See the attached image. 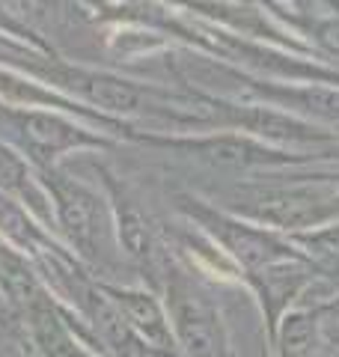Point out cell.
<instances>
[{
	"instance_id": "1",
	"label": "cell",
	"mask_w": 339,
	"mask_h": 357,
	"mask_svg": "<svg viewBox=\"0 0 339 357\" xmlns=\"http://www.w3.org/2000/svg\"><path fill=\"white\" fill-rule=\"evenodd\" d=\"M235 208L250 215L259 223L280 229H307L339 215L336 197L315 188H250L241 191Z\"/></svg>"
},
{
	"instance_id": "2",
	"label": "cell",
	"mask_w": 339,
	"mask_h": 357,
	"mask_svg": "<svg viewBox=\"0 0 339 357\" xmlns=\"http://www.w3.org/2000/svg\"><path fill=\"white\" fill-rule=\"evenodd\" d=\"M167 295L176 337L188 357H229L220 316L206 301V295L197 292L182 277H173L167 283Z\"/></svg>"
},
{
	"instance_id": "3",
	"label": "cell",
	"mask_w": 339,
	"mask_h": 357,
	"mask_svg": "<svg viewBox=\"0 0 339 357\" xmlns=\"http://www.w3.org/2000/svg\"><path fill=\"white\" fill-rule=\"evenodd\" d=\"M209 227H211L214 236L223 241V248L244 265V271L253 274V277H259L265 268L277 265V262L295 259V253H292L286 244H280L274 236H268L262 229L244 227V223H232V220H223V218H209Z\"/></svg>"
},
{
	"instance_id": "4",
	"label": "cell",
	"mask_w": 339,
	"mask_h": 357,
	"mask_svg": "<svg viewBox=\"0 0 339 357\" xmlns=\"http://www.w3.org/2000/svg\"><path fill=\"white\" fill-rule=\"evenodd\" d=\"M190 149L199 152L206 161L220 167H271V164H286L292 155H280L277 149H268L241 134H220V137H206L190 143Z\"/></svg>"
},
{
	"instance_id": "5",
	"label": "cell",
	"mask_w": 339,
	"mask_h": 357,
	"mask_svg": "<svg viewBox=\"0 0 339 357\" xmlns=\"http://www.w3.org/2000/svg\"><path fill=\"white\" fill-rule=\"evenodd\" d=\"M56 191V203H60V218L63 227L69 232V238L77 244L81 250H93L96 248V236H98V203L86 188L75 185V182H54Z\"/></svg>"
},
{
	"instance_id": "6",
	"label": "cell",
	"mask_w": 339,
	"mask_h": 357,
	"mask_svg": "<svg viewBox=\"0 0 339 357\" xmlns=\"http://www.w3.org/2000/svg\"><path fill=\"white\" fill-rule=\"evenodd\" d=\"M235 122L244 126L247 131L259 134L271 143H322V140H331V134H324L319 128L307 126L289 114H280V110H271V107H241L235 114Z\"/></svg>"
},
{
	"instance_id": "7",
	"label": "cell",
	"mask_w": 339,
	"mask_h": 357,
	"mask_svg": "<svg viewBox=\"0 0 339 357\" xmlns=\"http://www.w3.org/2000/svg\"><path fill=\"white\" fill-rule=\"evenodd\" d=\"M119 312L126 316L128 328L143 337L155 349H173V333H170V321L164 316V310L158 307V301L152 295L143 292H113Z\"/></svg>"
},
{
	"instance_id": "8",
	"label": "cell",
	"mask_w": 339,
	"mask_h": 357,
	"mask_svg": "<svg viewBox=\"0 0 339 357\" xmlns=\"http://www.w3.org/2000/svg\"><path fill=\"white\" fill-rule=\"evenodd\" d=\"M27 319H30V331L36 337L39 349L45 357H77L75 340L69 337V331L56 316V310L42 298H36L33 304H27Z\"/></svg>"
},
{
	"instance_id": "9",
	"label": "cell",
	"mask_w": 339,
	"mask_h": 357,
	"mask_svg": "<svg viewBox=\"0 0 339 357\" xmlns=\"http://www.w3.org/2000/svg\"><path fill=\"white\" fill-rule=\"evenodd\" d=\"M72 86L81 89L89 102L116 110V114H131V110L140 107V89L110 75H75Z\"/></svg>"
},
{
	"instance_id": "10",
	"label": "cell",
	"mask_w": 339,
	"mask_h": 357,
	"mask_svg": "<svg viewBox=\"0 0 339 357\" xmlns=\"http://www.w3.org/2000/svg\"><path fill=\"white\" fill-rule=\"evenodd\" d=\"M21 131H24V140L33 149L48 155L69 149L84 140V134H77V128H72L69 122L54 114H24L21 116Z\"/></svg>"
},
{
	"instance_id": "11",
	"label": "cell",
	"mask_w": 339,
	"mask_h": 357,
	"mask_svg": "<svg viewBox=\"0 0 339 357\" xmlns=\"http://www.w3.org/2000/svg\"><path fill=\"white\" fill-rule=\"evenodd\" d=\"M262 93L268 98H280L289 107H301L307 114L327 119V122H339V89L331 86H262Z\"/></svg>"
},
{
	"instance_id": "12",
	"label": "cell",
	"mask_w": 339,
	"mask_h": 357,
	"mask_svg": "<svg viewBox=\"0 0 339 357\" xmlns=\"http://www.w3.org/2000/svg\"><path fill=\"white\" fill-rule=\"evenodd\" d=\"M84 307L89 312V319L96 321V328L105 333V340L113 342L116 349H131L134 345V331L128 328V321L126 316L119 312L116 307V301L113 298H105L101 292H96V289H84Z\"/></svg>"
},
{
	"instance_id": "13",
	"label": "cell",
	"mask_w": 339,
	"mask_h": 357,
	"mask_svg": "<svg viewBox=\"0 0 339 357\" xmlns=\"http://www.w3.org/2000/svg\"><path fill=\"white\" fill-rule=\"evenodd\" d=\"M322 342L319 321L310 310H295L282 319L280 328V357H312Z\"/></svg>"
},
{
	"instance_id": "14",
	"label": "cell",
	"mask_w": 339,
	"mask_h": 357,
	"mask_svg": "<svg viewBox=\"0 0 339 357\" xmlns=\"http://www.w3.org/2000/svg\"><path fill=\"white\" fill-rule=\"evenodd\" d=\"M119 236L126 241V248L131 256L137 259H149L152 253V241H149V229H146L143 218L134 208H122L119 211Z\"/></svg>"
},
{
	"instance_id": "15",
	"label": "cell",
	"mask_w": 339,
	"mask_h": 357,
	"mask_svg": "<svg viewBox=\"0 0 339 357\" xmlns=\"http://www.w3.org/2000/svg\"><path fill=\"white\" fill-rule=\"evenodd\" d=\"M312 36L319 39L327 51L339 54V15H327L312 24Z\"/></svg>"
},
{
	"instance_id": "16",
	"label": "cell",
	"mask_w": 339,
	"mask_h": 357,
	"mask_svg": "<svg viewBox=\"0 0 339 357\" xmlns=\"http://www.w3.org/2000/svg\"><path fill=\"white\" fill-rule=\"evenodd\" d=\"M315 321H319V333L327 342H339V295L331 307H324L322 312H315Z\"/></svg>"
},
{
	"instance_id": "17",
	"label": "cell",
	"mask_w": 339,
	"mask_h": 357,
	"mask_svg": "<svg viewBox=\"0 0 339 357\" xmlns=\"http://www.w3.org/2000/svg\"><path fill=\"white\" fill-rule=\"evenodd\" d=\"M303 244H307V248H315L319 253H339V227L322 229V232H315V236H307Z\"/></svg>"
},
{
	"instance_id": "18",
	"label": "cell",
	"mask_w": 339,
	"mask_h": 357,
	"mask_svg": "<svg viewBox=\"0 0 339 357\" xmlns=\"http://www.w3.org/2000/svg\"><path fill=\"white\" fill-rule=\"evenodd\" d=\"M18 178H21V164L15 155H9L6 149H0V182H6V185H18Z\"/></svg>"
}]
</instances>
